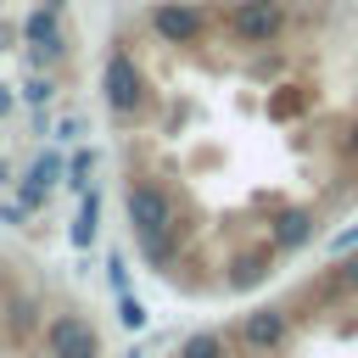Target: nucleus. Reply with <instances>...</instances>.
<instances>
[{"label":"nucleus","instance_id":"obj_1","mask_svg":"<svg viewBox=\"0 0 358 358\" xmlns=\"http://www.w3.org/2000/svg\"><path fill=\"white\" fill-rule=\"evenodd\" d=\"M123 213H129V235L140 246V257L151 268H168L173 263V246H179V201L162 179H129L123 185Z\"/></svg>","mask_w":358,"mask_h":358},{"label":"nucleus","instance_id":"obj_2","mask_svg":"<svg viewBox=\"0 0 358 358\" xmlns=\"http://www.w3.org/2000/svg\"><path fill=\"white\" fill-rule=\"evenodd\" d=\"M218 28H224L235 45H246V50H268V45L285 39L291 6H285V0H235V6L218 17Z\"/></svg>","mask_w":358,"mask_h":358},{"label":"nucleus","instance_id":"obj_3","mask_svg":"<svg viewBox=\"0 0 358 358\" xmlns=\"http://www.w3.org/2000/svg\"><path fill=\"white\" fill-rule=\"evenodd\" d=\"M101 95H106V112L117 117V123H134L140 112H145V73H140V62L117 45L112 56H106V67H101Z\"/></svg>","mask_w":358,"mask_h":358},{"label":"nucleus","instance_id":"obj_4","mask_svg":"<svg viewBox=\"0 0 358 358\" xmlns=\"http://www.w3.org/2000/svg\"><path fill=\"white\" fill-rule=\"evenodd\" d=\"M207 28H213V17L201 0H157L151 6V34L162 45H201Z\"/></svg>","mask_w":358,"mask_h":358},{"label":"nucleus","instance_id":"obj_5","mask_svg":"<svg viewBox=\"0 0 358 358\" xmlns=\"http://www.w3.org/2000/svg\"><path fill=\"white\" fill-rule=\"evenodd\" d=\"M235 341H241L252 358H268V352H280V347L291 341V308H280V302L246 308V313H241V324H235Z\"/></svg>","mask_w":358,"mask_h":358},{"label":"nucleus","instance_id":"obj_6","mask_svg":"<svg viewBox=\"0 0 358 358\" xmlns=\"http://www.w3.org/2000/svg\"><path fill=\"white\" fill-rule=\"evenodd\" d=\"M17 34H22V45H28V62L39 67V73H50L62 56H67V34H62V11H50L45 0L17 22Z\"/></svg>","mask_w":358,"mask_h":358},{"label":"nucleus","instance_id":"obj_7","mask_svg":"<svg viewBox=\"0 0 358 358\" xmlns=\"http://www.w3.org/2000/svg\"><path fill=\"white\" fill-rule=\"evenodd\" d=\"M45 352L50 358H101V330L78 313H50L45 319Z\"/></svg>","mask_w":358,"mask_h":358},{"label":"nucleus","instance_id":"obj_8","mask_svg":"<svg viewBox=\"0 0 358 358\" xmlns=\"http://www.w3.org/2000/svg\"><path fill=\"white\" fill-rule=\"evenodd\" d=\"M62 173H67V162L56 157V151H39L22 173H17V201L34 213V207H45L50 196H56V185H62Z\"/></svg>","mask_w":358,"mask_h":358},{"label":"nucleus","instance_id":"obj_9","mask_svg":"<svg viewBox=\"0 0 358 358\" xmlns=\"http://www.w3.org/2000/svg\"><path fill=\"white\" fill-rule=\"evenodd\" d=\"M313 235H319L313 207H280V213L268 218V246H274V252H302Z\"/></svg>","mask_w":358,"mask_h":358},{"label":"nucleus","instance_id":"obj_10","mask_svg":"<svg viewBox=\"0 0 358 358\" xmlns=\"http://www.w3.org/2000/svg\"><path fill=\"white\" fill-rule=\"evenodd\" d=\"M268 274H274V246L263 241V246H246V252H235V257H229L224 285H229V291H252V285H263Z\"/></svg>","mask_w":358,"mask_h":358},{"label":"nucleus","instance_id":"obj_11","mask_svg":"<svg viewBox=\"0 0 358 358\" xmlns=\"http://www.w3.org/2000/svg\"><path fill=\"white\" fill-rule=\"evenodd\" d=\"M39 324H45V313H39V296L17 291V296L6 302V341H11V347H22V341H28Z\"/></svg>","mask_w":358,"mask_h":358},{"label":"nucleus","instance_id":"obj_12","mask_svg":"<svg viewBox=\"0 0 358 358\" xmlns=\"http://www.w3.org/2000/svg\"><path fill=\"white\" fill-rule=\"evenodd\" d=\"M95 235H101V190L90 185V190H78V213H73L67 241H73L78 252H90V246H95Z\"/></svg>","mask_w":358,"mask_h":358},{"label":"nucleus","instance_id":"obj_13","mask_svg":"<svg viewBox=\"0 0 358 358\" xmlns=\"http://www.w3.org/2000/svg\"><path fill=\"white\" fill-rule=\"evenodd\" d=\"M179 358H229V336L224 330H190L179 341Z\"/></svg>","mask_w":358,"mask_h":358},{"label":"nucleus","instance_id":"obj_14","mask_svg":"<svg viewBox=\"0 0 358 358\" xmlns=\"http://www.w3.org/2000/svg\"><path fill=\"white\" fill-rule=\"evenodd\" d=\"M17 101H22V106H34V112H39V106H50V101H56V73H39V67H34V73L17 84Z\"/></svg>","mask_w":358,"mask_h":358},{"label":"nucleus","instance_id":"obj_15","mask_svg":"<svg viewBox=\"0 0 358 358\" xmlns=\"http://www.w3.org/2000/svg\"><path fill=\"white\" fill-rule=\"evenodd\" d=\"M90 173H95V151H73L67 157V190H90Z\"/></svg>","mask_w":358,"mask_h":358},{"label":"nucleus","instance_id":"obj_16","mask_svg":"<svg viewBox=\"0 0 358 358\" xmlns=\"http://www.w3.org/2000/svg\"><path fill=\"white\" fill-rule=\"evenodd\" d=\"M117 324H123L129 336H134V330H145V324H151V313H145V302L123 291V296H117Z\"/></svg>","mask_w":358,"mask_h":358},{"label":"nucleus","instance_id":"obj_17","mask_svg":"<svg viewBox=\"0 0 358 358\" xmlns=\"http://www.w3.org/2000/svg\"><path fill=\"white\" fill-rule=\"evenodd\" d=\"M330 274L341 280V291H358V246H352V252H347V257H341V263H336Z\"/></svg>","mask_w":358,"mask_h":358},{"label":"nucleus","instance_id":"obj_18","mask_svg":"<svg viewBox=\"0 0 358 358\" xmlns=\"http://www.w3.org/2000/svg\"><path fill=\"white\" fill-rule=\"evenodd\" d=\"M106 274H112V285H117V296L129 291V268H123V252H112L106 257Z\"/></svg>","mask_w":358,"mask_h":358},{"label":"nucleus","instance_id":"obj_19","mask_svg":"<svg viewBox=\"0 0 358 358\" xmlns=\"http://www.w3.org/2000/svg\"><path fill=\"white\" fill-rule=\"evenodd\" d=\"M352 246H358V224H352V229H341V235H336V241H330V252H336V257H347V252H352Z\"/></svg>","mask_w":358,"mask_h":358},{"label":"nucleus","instance_id":"obj_20","mask_svg":"<svg viewBox=\"0 0 358 358\" xmlns=\"http://www.w3.org/2000/svg\"><path fill=\"white\" fill-rule=\"evenodd\" d=\"M341 151H347V157L358 162V117H352V129H347V140H341Z\"/></svg>","mask_w":358,"mask_h":358},{"label":"nucleus","instance_id":"obj_21","mask_svg":"<svg viewBox=\"0 0 358 358\" xmlns=\"http://www.w3.org/2000/svg\"><path fill=\"white\" fill-rule=\"evenodd\" d=\"M11 106H17V95H11V84H0V117H6Z\"/></svg>","mask_w":358,"mask_h":358},{"label":"nucleus","instance_id":"obj_22","mask_svg":"<svg viewBox=\"0 0 358 358\" xmlns=\"http://www.w3.org/2000/svg\"><path fill=\"white\" fill-rule=\"evenodd\" d=\"M11 179H17V173H11V162L0 157V185H11Z\"/></svg>","mask_w":358,"mask_h":358}]
</instances>
